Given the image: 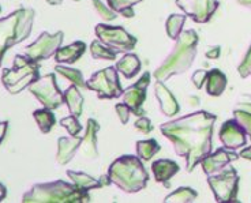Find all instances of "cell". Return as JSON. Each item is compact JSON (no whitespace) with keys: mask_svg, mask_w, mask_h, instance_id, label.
Here are the masks:
<instances>
[{"mask_svg":"<svg viewBox=\"0 0 251 203\" xmlns=\"http://www.w3.org/2000/svg\"><path fill=\"white\" fill-rule=\"evenodd\" d=\"M216 114L197 111L161 124V134L170 140L177 156L186 159V169L193 172L213 149Z\"/></svg>","mask_w":251,"mask_h":203,"instance_id":"6da1fadb","label":"cell"},{"mask_svg":"<svg viewBox=\"0 0 251 203\" xmlns=\"http://www.w3.org/2000/svg\"><path fill=\"white\" fill-rule=\"evenodd\" d=\"M198 34L194 30H184L176 38L171 53L154 71L156 81H167L174 75H182L193 66L197 56Z\"/></svg>","mask_w":251,"mask_h":203,"instance_id":"7a4b0ae2","label":"cell"},{"mask_svg":"<svg viewBox=\"0 0 251 203\" xmlns=\"http://www.w3.org/2000/svg\"><path fill=\"white\" fill-rule=\"evenodd\" d=\"M89 201V191L63 180L34 184L22 197L24 203H79Z\"/></svg>","mask_w":251,"mask_h":203,"instance_id":"3957f363","label":"cell"},{"mask_svg":"<svg viewBox=\"0 0 251 203\" xmlns=\"http://www.w3.org/2000/svg\"><path fill=\"white\" fill-rule=\"evenodd\" d=\"M108 176L112 184L126 194H135L148 184V172L138 156L126 154L116 158L108 169Z\"/></svg>","mask_w":251,"mask_h":203,"instance_id":"277c9868","label":"cell"},{"mask_svg":"<svg viewBox=\"0 0 251 203\" xmlns=\"http://www.w3.org/2000/svg\"><path fill=\"white\" fill-rule=\"evenodd\" d=\"M34 10L21 7L4 18H0V67L6 52L30 36Z\"/></svg>","mask_w":251,"mask_h":203,"instance_id":"5b68a950","label":"cell"},{"mask_svg":"<svg viewBox=\"0 0 251 203\" xmlns=\"http://www.w3.org/2000/svg\"><path fill=\"white\" fill-rule=\"evenodd\" d=\"M40 78V66L26 55L14 57L13 68H4L1 83L10 94H18Z\"/></svg>","mask_w":251,"mask_h":203,"instance_id":"8992f818","label":"cell"},{"mask_svg":"<svg viewBox=\"0 0 251 203\" xmlns=\"http://www.w3.org/2000/svg\"><path fill=\"white\" fill-rule=\"evenodd\" d=\"M207 184L210 185L217 202H238L239 175L231 165L207 176Z\"/></svg>","mask_w":251,"mask_h":203,"instance_id":"52a82bcc","label":"cell"},{"mask_svg":"<svg viewBox=\"0 0 251 203\" xmlns=\"http://www.w3.org/2000/svg\"><path fill=\"white\" fill-rule=\"evenodd\" d=\"M86 88L96 91L100 100L119 98L123 95L116 67H107L104 70L97 71L86 81Z\"/></svg>","mask_w":251,"mask_h":203,"instance_id":"ba28073f","label":"cell"},{"mask_svg":"<svg viewBox=\"0 0 251 203\" xmlns=\"http://www.w3.org/2000/svg\"><path fill=\"white\" fill-rule=\"evenodd\" d=\"M94 33L97 38L108 48H111L116 53H128L137 45V38L127 33L122 26H108L99 23L94 27Z\"/></svg>","mask_w":251,"mask_h":203,"instance_id":"9c48e42d","label":"cell"},{"mask_svg":"<svg viewBox=\"0 0 251 203\" xmlns=\"http://www.w3.org/2000/svg\"><path fill=\"white\" fill-rule=\"evenodd\" d=\"M27 89L44 105V108L53 111V109L59 108L64 102V93L60 91L59 86H57L55 74H47V75L38 78L37 81L31 83Z\"/></svg>","mask_w":251,"mask_h":203,"instance_id":"30bf717a","label":"cell"},{"mask_svg":"<svg viewBox=\"0 0 251 203\" xmlns=\"http://www.w3.org/2000/svg\"><path fill=\"white\" fill-rule=\"evenodd\" d=\"M63 38H64L63 32H57L55 34L43 32L34 43L26 46L25 55L37 63L41 60H47L50 56H55V53L62 46Z\"/></svg>","mask_w":251,"mask_h":203,"instance_id":"8fae6325","label":"cell"},{"mask_svg":"<svg viewBox=\"0 0 251 203\" xmlns=\"http://www.w3.org/2000/svg\"><path fill=\"white\" fill-rule=\"evenodd\" d=\"M176 6L182 8L187 17L197 23H206L219 8L217 0H176Z\"/></svg>","mask_w":251,"mask_h":203,"instance_id":"7c38bea8","label":"cell"},{"mask_svg":"<svg viewBox=\"0 0 251 203\" xmlns=\"http://www.w3.org/2000/svg\"><path fill=\"white\" fill-rule=\"evenodd\" d=\"M149 83H151V72L146 71L137 81V83H134L130 88L123 90V102L126 105H128L132 113L138 117L144 116L145 113L142 105L146 100V89H148Z\"/></svg>","mask_w":251,"mask_h":203,"instance_id":"4fadbf2b","label":"cell"},{"mask_svg":"<svg viewBox=\"0 0 251 203\" xmlns=\"http://www.w3.org/2000/svg\"><path fill=\"white\" fill-rule=\"evenodd\" d=\"M220 142L223 143V146L228 150H236L240 147L246 146L247 143V134L245 128L239 124L238 121L226 120L219 131Z\"/></svg>","mask_w":251,"mask_h":203,"instance_id":"5bb4252c","label":"cell"},{"mask_svg":"<svg viewBox=\"0 0 251 203\" xmlns=\"http://www.w3.org/2000/svg\"><path fill=\"white\" fill-rule=\"evenodd\" d=\"M239 156L236 153L229 152L228 149H217L214 153H210L207 157L202 161V169L206 173L207 176L217 173L221 169H224L226 165H229L232 161L238 159Z\"/></svg>","mask_w":251,"mask_h":203,"instance_id":"9a60e30c","label":"cell"},{"mask_svg":"<svg viewBox=\"0 0 251 203\" xmlns=\"http://www.w3.org/2000/svg\"><path fill=\"white\" fill-rule=\"evenodd\" d=\"M82 140H83V136H79V135L62 136L57 139L56 162L59 165H66L75 157L76 152L81 149Z\"/></svg>","mask_w":251,"mask_h":203,"instance_id":"2e32d148","label":"cell"},{"mask_svg":"<svg viewBox=\"0 0 251 203\" xmlns=\"http://www.w3.org/2000/svg\"><path fill=\"white\" fill-rule=\"evenodd\" d=\"M154 94H156L157 101L160 105V111L164 116L171 117V116H175L176 113H179V111H180L179 102L176 101V98L171 93V90L161 81H156Z\"/></svg>","mask_w":251,"mask_h":203,"instance_id":"e0dca14e","label":"cell"},{"mask_svg":"<svg viewBox=\"0 0 251 203\" xmlns=\"http://www.w3.org/2000/svg\"><path fill=\"white\" fill-rule=\"evenodd\" d=\"M233 119L245 128L251 140V95L242 94L233 108Z\"/></svg>","mask_w":251,"mask_h":203,"instance_id":"ac0fdd59","label":"cell"},{"mask_svg":"<svg viewBox=\"0 0 251 203\" xmlns=\"http://www.w3.org/2000/svg\"><path fill=\"white\" fill-rule=\"evenodd\" d=\"M100 130V124L94 119H88L86 123V135L82 140V152L89 159H96L99 157L97 150V131Z\"/></svg>","mask_w":251,"mask_h":203,"instance_id":"d6986e66","label":"cell"},{"mask_svg":"<svg viewBox=\"0 0 251 203\" xmlns=\"http://www.w3.org/2000/svg\"><path fill=\"white\" fill-rule=\"evenodd\" d=\"M179 165L176 164L175 161L171 159H157L151 164V172L154 175L157 183H161L164 185H168V180L172 176H175L176 173L179 172Z\"/></svg>","mask_w":251,"mask_h":203,"instance_id":"ffe728a7","label":"cell"},{"mask_svg":"<svg viewBox=\"0 0 251 203\" xmlns=\"http://www.w3.org/2000/svg\"><path fill=\"white\" fill-rule=\"evenodd\" d=\"M85 51H86V44L83 41H75L64 48H59V51L55 53V60L56 63L73 64L78 59H81Z\"/></svg>","mask_w":251,"mask_h":203,"instance_id":"44dd1931","label":"cell"},{"mask_svg":"<svg viewBox=\"0 0 251 203\" xmlns=\"http://www.w3.org/2000/svg\"><path fill=\"white\" fill-rule=\"evenodd\" d=\"M116 70L118 72H120L122 75L127 78V79H131L134 76L137 75L141 70V62L137 55L134 53H125L122 59H119L116 62Z\"/></svg>","mask_w":251,"mask_h":203,"instance_id":"7402d4cb","label":"cell"},{"mask_svg":"<svg viewBox=\"0 0 251 203\" xmlns=\"http://www.w3.org/2000/svg\"><path fill=\"white\" fill-rule=\"evenodd\" d=\"M226 76L221 71L214 68L212 71H207L206 78V93L212 97H219L223 94V91L226 88Z\"/></svg>","mask_w":251,"mask_h":203,"instance_id":"603a6c76","label":"cell"},{"mask_svg":"<svg viewBox=\"0 0 251 203\" xmlns=\"http://www.w3.org/2000/svg\"><path fill=\"white\" fill-rule=\"evenodd\" d=\"M64 102L69 108L70 113L73 116L79 117L82 114V107H83V97H82L79 88L75 85H70L64 91Z\"/></svg>","mask_w":251,"mask_h":203,"instance_id":"cb8c5ba5","label":"cell"},{"mask_svg":"<svg viewBox=\"0 0 251 203\" xmlns=\"http://www.w3.org/2000/svg\"><path fill=\"white\" fill-rule=\"evenodd\" d=\"M67 176L70 180L78 187H81L83 190H96V188H101L100 181L99 179L92 178L90 175L85 173V172H74V171H67Z\"/></svg>","mask_w":251,"mask_h":203,"instance_id":"d4e9b609","label":"cell"},{"mask_svg":"<svg viewBox=\"0 0 251 203\" xmlns=\"http://www.w3.org/2000/svg\"><path fill=\"white\" fill-rule=\"evenodd\" d=\"M33 117H34V120L37 121L38 128L43 134L50 133V130L53 128V126L56 124V117H55V114L52 113V109H37V111L33 112Z\"/></svg>","mask_w":251,"mask_h":203,"instance_id":"484cf974","label":"cell"},{"mask_svg":"<svg viewBox=\"0 0 251 203\" xmlns=\"http://www.w3.org/2000/svg\"><path fill=\"white\" fill-rule=\"evenodd\" d=\"M135 146H137V156L144 161L151 159V157H154L157 153L161 150V146L158 145L156 139L138 140Z\"/></svg>","mask_w":251,"mask_h":203,"instance_id":"4316f807","label":"cell"},{"mask_svg":"<svg viewBox=\"0 0 251 203\" xmlns=\"http://www.w3.org/2000/svg\"><path fill=\"white\" fill-rule=\"evenodd\" d=\"M186 18H187V15H182V14H172L168 17L167 22H165V30L171 40H176L180 36Z\"/></svg>","mask_w":251,"mask_h":203,"instance_id":"83f0119b","label":"cell"},{"mask_svg":"<svg viewBox=\"0 0 251 203\" xmlns=\"http://www.w3.org/2000/svg\"><path fill=\"white\" fill-rule=\"evenodd\" d=\"M57 74H60L63 78H66L67 81L78 86L79 89H85L86 88V81L83 79V75L79 70L76 68H70V67H66V66H62V64L57 63V66L55 67Z\"/></svg>","mask_w":251,"mask_h":203,"instance_id":"f1b7e54d","label":"cell"},{"mask_svg":"<svg viewBox=\"0 0 251 203\" xmlns=\"http://www.w3.org/2000/svg\"><path fill=\"white\" fill-rule=\"evenodd\" d=\"M142 0H107L108 7L115 13L122 14L126 18H132L135 14L132 11V7L139 4Z\"/></svg>","mask_w":251,"mask_h":203,"instance_id":"f546056e","label":"cell"},{"mask_svg":"<svg viewBox=\"0 0 251 203\" xmlns=\"http://www.w3.org/2000/svg\"><path fill=\"white\" fill-rule=\"evenodd\" d=\"M197 191H194L190 187H180L174 192H171L170 195H167L164 202L167 203H174V202H180V203H187V202H194L195 198H197Z\"/></svg>","mask_w":251,"mask_h":203,"instance_id":"4dcf8cb0","label":"cell"},{"mask_svg":"<svg viewBox=\"0 0 251 203\" xmlns=\"http://www.w3.org/2000/svg\"><path fill=\"white\" fill-rule=\"evenodd\" d=\"M90 55L96 60H115L118 53L102 44L100 40H94L90 44Z\"/></svg>","mask_w":251,"mask_h":203,"instance_id":"1f68e13d","label":"cell"},{"mask_svg":"<svg viewBox=\"0 0 251 203\" xmlns=\"http://www.w3.org/2000/svg\"><path fill=\"white\" fill-rule=\"evenodd\" d=\"M92 4H93L96 13L99 14V17H101L104 21H113L118 17L116 13L108 6H105L101 0H92Z\"/></svg>","mask_w":251,"mask_h":203,"instance_id":"d6a6232c","label":"cell"},{"mask_svg":"<svg viewBox=\"0 0 251 203\" xmlns=\"http://www.w3.org/2000/svg\"><path fill=\"white\" fill-rule=\"evenodd\" d=\"M60 126L66 128L69 131L70 135H78L82 131V126L79 124V121H78V117L73 116V114H70L69 117L62 119L60 120Z\"/></svg>","mask_w":251,"mask_h":203,"instance_id":"836d02e7","label":"cell"},{"mask_svg":"<svg viewBox=\"0 0 251 203\" xmlns=\"http://www.w3.org/2000/svg\"><path fill=\"white\" fill-rule=\"evenodd\" d=\"M238 72L242 78H247V76L251 75V46L250 49H249V52L246 53L243 62H242L240 66L238 67Z\"/></svg>","mask_w":251,"mask_h":203,"instance_id":"e575fe53","label":"cell"},{"mask_svg":"<svg viewBox=\"0 0 251 203\" xmlns=\"http://www.w3.org/2000/svg\"><path fill=\"white\" fill-rule=\"evenodd\" d=\"M115 111H116V113H118V117H119L120 123H122V124H127L128 120H130V113H131L130 107L126 105L125 102H122V104H116Z\"/></svg>","mask_w":251,"mask_h":203,"instance_id":"d590c367","label":"cell"},{"mask_svg":"<svg viewBox=\"0 0 251 203\" xmlns=\"http://www.w3.org/2000/svg\"><path fill=\"white\" fill-rule=\"evenodd\" d=\"M134 128L138 130L139 133L149 134L151 133V130H153V124H151V119H148V117H145V116H141L138 120L134 123Z\"/></svg>","mask_w":251,"mask_h":203,"instance_id":"8d00e7d4","label":"cell"},{"mask_svg":"<svg viewBox=\"0 0 251 203\" xmlns=\"http://www.w3.org/2000/svg\"><path fill=\"white\" fill-rule=\"evenodd\" d=\"M207 78V71L205 70H198L195 71L193 76H191V81L194 83V86L197 89H201L202 86H203V83L206 81Z\"/></svg>","mask_w":251,"mask_h":203,"instance_id":"74e56055","label":"cell"},{"mask_svg":"<svg viewBox=\"0 0 251 203\" xmlns=\"http://www.w3.org/2000/svg\"><path fill=\"white\" fill-rule=\"evenodd\" d=\"M7 128H8V121H0V145L6 138Z\"/></svg>","mask_w":251,"mask_h":203,"instance_id":"f35d334b","label":"cell"},{"mask_svg":"<svg viewBox=\"0 0 251 203\" xmlns=\"http://www.w3.org/2000/svg\"><path fill=\"white\" fill-rule=\"evenodd\" d=\"M220 56V46H214V48H212L210 51L206 52V57L207 59H219Z\"/></svg>","mask_w":251,"mask_h":203,"instance_id":"ab89813d","label":"cell"},{"mask_svg":"<svg viewBox=\"0 0 251 203\" xmlns=\"http://www.w3.org/2000/svg\"><path fill=\"white\" fill-rule=\"evenodd\" d=\"M239 157H242V158L249 159V161H251V146L245 147V149H243L242 152L239 153Z\"/></svg>","mask_w":251,"mask_h":203,"instance_id":"60d3db41","label":"cell"},{"mask_svg":"<svg viewBox=\"0 0 251 203\" xmlns=\"http://www.w3.org/2000/svg\"><path fill=\"white\" fill-rule=\"evenodd\" d=\"M99 181H100L101 188H102V187H107V185L109 184H112V181H111V179H109V176H108V173L107 175H102V176H100Z\"/></svg>","mask_w":251,"mask_h":203,"instance_id":"b9f144b4","label":"cell"},{"mask_svg":"<svg viewBox=\"0 0 251 203\" xmlns=\"http://www.w3.org/2000/svg\"><path fill=\"white\" fill-rule=\"evenodd\" d=\"M6 195H7V188L0 183V202L6 198Z\"/></svg>","mask_w":251,"mask_h":203,"instance_id":"7bdbcfd3","label":"cell"},{"mask_svg":"<svg viewBox=\"0 0 251 203\" xmlns=\"http://www.w3.org/2000/svg\"><path fill=\"white\" fill-rule=\"evenodd\" d=\"M238 3L240 6H243L246 7V8L251 10V0H238Z\"/></svg>","mask_w":251,"mask_h":203,"instance_id":"ee69618b","label":"cell"},{"mask_svg":"<svg viewBox=\"0 0 251 203\" xmlns=\"http://www.w3.org/2000/svg\"><path fill=\"white\" fill-rule=\"evenodd\" d=\"M47 3L50 6H60L63 3V0H47Z\"/></svg>","mask_w":251,"mask_h":203,"instance_id":"f6af8a7d","label":"cell"},{"mask_svg":"<svg viewBox=\"0 0 251 203\" xmlns=\"http://www.w3.org/2000/svg\"><path fill=\"white\" fill-rule=\"evenodd\" d=\"M0 13H1V6H0Z\"/></svg>","mask_w":251,"mask_h":203,"instance_id":"bcb514c9","label":"cell"},{"mask_svg":"<svg viewBox=\"0 0 251 203\" xmlns=\"http://www.w3.org/2000/svg\"><path fill=\"white\" fill-rule=\"evenodd\" d=\"M74 1H79V0H74Z\"/></svg>","mask_w":251,"mask_h":203,"instance_id":"7dc6e473","label":"cell"}]
</instances>
